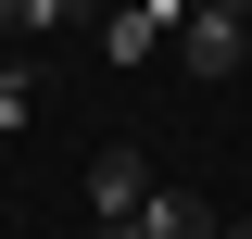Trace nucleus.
I'll use <instances>...</instances> for the list:
<instances>
[{
  "label": "nucleus",
  "instance_id": "7ed1b4c3",
  "mask_svg": "<svg viewBox=\"0 0 252 239\" xmlns=\"http://www.w3.org/2000/svg\"><path fill=\"white\" fill-rule=\"evenodd\" d=\"M139 239H215V202L202 189H152L139 202Z\"/></svg>",
  "mask_w": 252,
  "mask_h": 239
},
{
  "label": "nucleus",
  "instance_id": "39448f33",
  "mask_svg": "<svg viewBox=\"0 0 252 239\" xmlns=\"http://www.w3.org/2000/svg\"><path fill=\"white\" fill-rule=\"evenodd\" d=\"M38 114V76H26V63H13V76H0V139H13V126H26Z\"/></svg>",
  "mask_w": 252,
  "mask_h": 239
},
{
  "label": "nucleus",
  "instance_id": "20e7f679",
  "mask_svg": "<svg viewBox=\"0 0 252 239\" xmlns=\"http://www.w3.org/2000/svg\"><path fill=\"white\" fill-rule=\"evenodd\" d=\"M76 13H89V0H0V26H13V38H63Z\"/></svg>",
  "mask_w": 252,
  "mask_h": 239
},
{
  "label": "nucleus",
  "instance_id": "f257e3e1",
  "mask_svg": "<svg viewBox=\"0 0 252 239\" xmlns=\"http://www.w3.org/2000/svg\"><path fill=\"white\" fill-rule=\"evenodd\" d=\"M177 26H189V0H114V13H101V51L152 63V51H177Z\"/></svg>",
  "mask_w": 252,
  "mask_h": 239
},
{
  "label": "nucleus",
  "instance_id": "f03ea898",
  "mask_svg": "<svg viewBox=\"0 0 252 239\" xmlns=\"http://www.w3.org/2000/svg\"><path fill=\"white\" fill-rule=\"evenodd\" d=\"M139 202H152V164H139V151H101L89 164V214L101 227H139Z\"/></svg>",
  "mask_w": 252,
  "mask_h": 239
},
{
  "label": "nucleus",
  "instance_id": "423d86ee",
  "mask_svg": "<svg viewBox=\"0 0 252 239\" xmlns=\"http://www.w3.org/2000/svg\"><path fill=\"white\" fill-rule=\"evenodd\" d=\"M227 239H252V214H240V227H227Z\"/></svg>",
  "mask_w": 252,
  "mask_h": 239
}]
</instances>
